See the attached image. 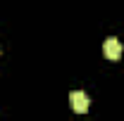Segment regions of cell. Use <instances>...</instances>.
I'll return each mask as SVG.
<instances>
[{"label":"cell","instance_id":"2","mask_svg":"<svg viewBox=\"0 0 124 121\" xmlns=\"http://www.w3.org/2000/svg\"><path fill=\"white\" fill-rule=\"evenodd\" d=\"M103 52H105L108 60H119L122 52H124V45L119 43V38H108L103 43Z\"/></svg>","mask_w":124,"mask_h":121},{"label":"cell","instance_id":"1","mask_svg":"<svg viewBox=\"0 0 124 121\" xmlns=\"http://www.w3.org/2000/svg\"><path fill=\"white\" fill-rule=\"evenodd\" d=\"M69 105H72V109L77 112V114H86V109H88V95L84 90H72L69 93Z\"/></svg>","mask_w":124,"mask_h":121}]
</instances>
